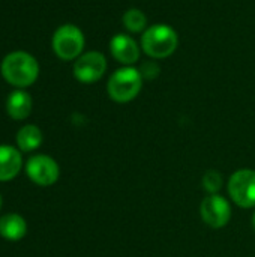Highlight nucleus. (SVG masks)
<instances>
[{
	"mask_svg": "<svg viewBox=\"0 0 255 257\" xmlns=\"http://www.w3.org/2000/svg\"><path fill=\"white\" fill-rule=\"evenodd\" d=\"M110 50L113 57L123 65H132L140 59V48L128 35H116L110 42Z\"/></svg>",
	"mask_w": 255,
	"mask_h": 257,
	"instance_id": "1a4fd4ad",
	"label": "nucleus"
},
{
	"mask_svg": "<svg viewBox=\"0 0 255 257\" xmlns=\"http://www.w3.org/2000/svg\"><path fill=\"white\" fill-rule=\"evenodd\" d=\"M84 48V35L74 24L60 26L53 36V50L62 60H72L81 56Z\"/></svg>",
	"mask_w": 255,
	"mask_h": 257,
	"instance_id": "20e7f679",
	"label": "nucleus"
},
{
	"mask_svg": "<svg viewBox=\"0 0 255 257\" xmlns=\"http://www.w3.org/2000/svg\"><path fill=\"white\" fill-rule=\"evenodd\" d=\"M252 227H254V230H255V214H254V217H252Z\"/></svg>",
	"mask_w": 255,
	"mask_h": 257,
	"instance_id": "dca6fc26",
	"label": "nucleus"
},
{
	"mask_svg": "<svg viewBox=\"0 0 255 257\" xmlns=\"http://www.w3.org/2000/svg\"><path fill=\"white\" fill-rule=\"evenodd\" d=\"M200 214L207 226L213 229H221L227 226L231 218V206L228 200L222 196L209 194L200 205Z\"/></svg>",
	"mask_w": 255,
	"mask_h": 257,
	"instance_id": "0eeeda50",
	"label": "nucleus"
},
{
	"mask_svg": "<svg viewBox=\"0 0 255 257\" xmlns=\"http://www.w3.org/2000/svg\"><path fill=\"white\" fill-rule=\"evenodd\" d=\"M21 164V155L15 148L6 145L0 146V181L14 179L20 173Z\"/></svg>",
	"mask_w": 255,
	"mask_h": 257,
	"instance_id": "9d476101",
	"label": "nucleus"
},
{
	"mask_svg": "<svg viewBox=\"0 0 255 257\" xmlns=\"http://www.w3.org/2000/svg\"><path fill=\"white\" fill-rule=\"evenodd\" d=\"M123 24L125 27L131 32V33H140L146 29L147 24V17L140 11V9H128L123 14Z\"/></svg>",
	"mask_w": 255,
	"mask_h": 257,
	"instance_id": "4468645a",
	"label": "nucleus"
},
{
	"mask_svg": "<svg viewBox=\"0 0 255 257\" xmlns=\"http://www.w3.org/2000/svg\"><path fill=\"white\" fill-rule=\"evenodd\" d=\"M0 208H2V197H0Z\"/></svg>",
	"mask_w": 255,
	"mask_h": 257,
	"instance_id": "f3484780",
	"label": "nucleus"
},
{
	"mask_svg": "<svg viewBox=\"0 0 255 257\" xmlns=\"http://www.w3.org/2000/svg\"><path fill=\"white\" fill-rule=\"evenodd\" d=\"M107 71V59L99 51L81 54L74 65V75L78 81L90 84L102 78Z\"/></svg>",
	"mask_w": 255,
	"mask_h": 257,
	"instance_id": "423d86ee",
	"label": "nucleus"
},
{
	"mask_svg": "<svg viewBox=\"0 0 255 257\" xmlns=\"http://www.w3.org/2000/svg\"><path fill=\"white\" fill-rule=\"evenodd\" d=\"M179 45V38L174 29L165 24L149 27L141 36V48L152 59H165L171 56Z\"/></svg>",
	"mask_w": 255,
	"mask_h": 257,
	"instance_id": "f03ea898",
	"label": "nucleus"
},
{
	"mask_svg": "<svg viewBox=\"0 0 255 257\" xmlns=\"http://www.w3.org/2000/svg\"><path fill=\"white\" fill-rule=\"evenodd\" d=\"M201 184L209 194H216L222 187V176L216 170H209L203 175Z\"/></svg>",
	"mask_w": 255,
	"mask_h": 257,
	"instance_id": "2eb2a0df",
	"label": "nucleus"
},
{
	"mask_svg": "<svg viewBox=\"0 0 255 257\" xmlns=\"http://www.w3.org/2000/svg\"><path fill=\"white\" fill-rule=\"evenodd\" d=\"M228 194L231 200L245 209L255 206V170H236L228 181Z\"/></svg>",
	"mask_w": 255,
	"mask_h": 257,
	"instance_id": "39448f33",
	"label": "nucleus"
},
{
	"mask_svg": "<svg viewBox=\"0 0 255 257\" xmlns=\"http://www.w3.org/2000/svg\"><path fill=\"white\" fill-rule=\"evenodd\" d=\"M27 176L41 187H50L57 182L60 169L59 164L48 155H35L26 166Z\"/></svg>",
	"mask_w": 255,
	"mask_h": 257,
	"instance_id": "6e6552de",
	"label": "nucleus"
},
{
	"mask_svg": "<svg viewBox=\"0 0 255 257\" xmlns=\"http://www.w3.org/2000/svg\"><path fill=\"white\" fill-rule=\"evenodd\" d=\"M141 87H143L141 72L135 68L126 66L111 74L107 84V92L113 101L125 104L132 101L140 93Z\"/></svg>",
	"mask_w": 255,
	"mask_h": 257,
	"instance_id": "7ed1b4c3",
	"label": "nucleus"
},
{
	"mask_svg": "<svg viewBox=\"0 0 255 257\" xmlns=\"http://www.w3.org/2000/svg\"><path fill=\"white\" fill-rule=\"evenodd\" d=\"M2 75L12 86L27 87L36 81L39 75V65L32 54L26 51H14L3 59Z\"/></svg>",
	"mask_w": 255,
	"mask_h": 257,
	"instance_id": "f257e3e1",
	"label": "nucleus"
},
{
	"mask_svg": "<svg viewBox=\"0 0 255 257\" xmlns=\"http://www.w3.org/2000/svg\"><path fill=\"white\" fill-rule=\"evenodd\" d=\"M17 143L24 152L35 151L42 143V133L36 125H24L17 134Z\"/></svg>",
	"mask_w": 255,
	"mask_h": 257,
	"instance_id": "ddd939ff",
	"label": "nucleus"
},
{
	"mask_svg": "<svg viewBox=\"0 0 255 257\" xmlns=\"http://www.w3.org/2000/svg\"><path fill=\"white\" fill-rule=\"evenodd\" d=\"M32 96L24 90H15L6 101V111L15 120H23L32 113Z\"/></svg>",
	"mask_w": 255,
	"mask_h": 257,
	"instance_id": "9b49d317",
	"label": "nucleus"
},
{
	"mask_svg": "<svg viewBox=\"0 0 255 257\" xmlns=\"http://www.w3.org/2000/svg\"><path fill=\"white\" fill-rule=\"evenodd\" d=\"M27 224L18 214H8L0 218V235L8 241H18L24 238Z\"/></svg>",
	"mask_w": 255,
	"mask_h": 257,
	"instance_id": "f8f14e48",
	"label": "nucleus"
}]
</instances>
